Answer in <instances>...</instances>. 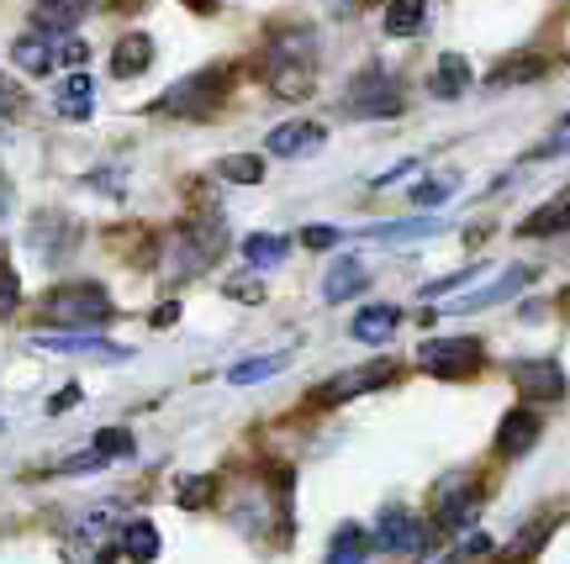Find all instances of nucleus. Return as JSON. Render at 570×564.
Instances as JSON below:
<instances>
[{
  "mask_svg": "<svg viewBox=\"0 0 570 564\" xmlns=\"http://www.w3.org/2000/svg\"><path fill=\"white\" fill-rule=\"evenodd\" d=\"M80 396H85V390H80V385H63V390H59V396H53V402H48V412H53V417H59V412H69V406H75V402H80Z\"/></svg>",
  "mask_w": 570,
  "mask_h": 564,
  "instance_id": "44",
  "label": "nucleus"
},
{
  "mask_svg": "<svg viewBox=\"0 0 570 564\" xmlns=\"http://www.w3.org/2000/svg\"><path fill=\"white\" fill-rule=\"evenodd\" d=\"M6 211H11V180L0 175V222H6Z\"/></svg>",
  "mask_w": 570,
  "mask_h": 564,
  "instance_id": "48",
  "label": "nucleus"
},
{
  "mask_svg": "<svg viewBox=\"0 0 570 564\" xmlns=\"http://www.w3.org/2000/svg\"><path fill=\"white\" fill-rule=\"evenodd\" d=\"M375 544L391 548V554H428L433 548V527H423L407 506H386L375 517Z\"/></svg>",
  "mask_w": 570,
  "mask_h": 564,
  "instance_id": "9",
  "label": "nucleus"
},
{
  "mask_svg": "<svg viewBox=\"0 0 570 564\" xmlns=\"http://www.w3.org/2000/svg\"><path fill=\"white\" fill-rule=\"evenodd\" d=\"M296 238H302L306 248H333V243L344 238V232H338V227H323V222H312V227H302Z\"/></svg>",
  "mask_w": 570,
  "mask_h": 564,
  "instance_id": "40",
  "label": "nucleus"
},
{
  "mask_svg": "<svg viewBox=\"0 0 570 564\" xmlns=\"http://www.w3.org/2000/svg\"><path fill=\"white\" fill-rule=\"evenodd\" d=\"M27 111H32V106H27V96H21L17 85L0 75V117H27Z\"/></svg>",
  "mask_w": 570,
  "mask_h": 564,
  "instance_id": "37",
  "label": "nucleus"
},
{
  "mask_svg": "<svg viewBox=\"0 0 570 564\" xmlns=\"http://www.w3.org/2000/svg\"><path fill=\"white\" fill-rule=\"evenodd\" d=\"M32 348H42V354H85V359H111V364L127 359L122 343H106L96 333H38Z\"/></svg>",
  "mask_w": 570,
  "mask_h": 564,
  "instance_id": "12",
  "label": "nucleus"
},
{
  "mask_svg": "<svg viewBox=\"0 0 570 564\" xmlns=\"http://www.w3.org/2000/svg\"><path fill=\"white\" fill-rule=\"evenodd\" d=\"M365 285H370L365 264L348 259V254H344V259H338V264H333V269L323 275V301H333V306H338V301H354V296H360Z\"/></svg>",
  "mask_w": 570,
  "mask_h": 564,
  "instance_id": "20",
  "label": "nucleus"
},
{
  "mask_svg": "<svg viewBox=\"0 0 570 564\" xmlns=\"http://www.w3.org/2000/svg\"><path fill=\"white\" fill-rule=\"evenodd\" d=\"M175 323H180V301L154 306V327H175Z\"/></svg>",
  "mask_w": 570,
  "mask_h": 564,
  "instance_id": "46",
  "label": "nucleus"
},
{
  "mask_svg": "<svg viewBox=\"0 0 570 564\" xmlns=\"http://www.w3.org/2000/svg\"><path fill=\"white\" fill-rule=\"evenodd\" d=\"M11 63H17L21 75H53L59 69V42L53 38H42V32H27V38L11 42Z\"/></svg>",
  "mask_w": 570,
  "mask_h": 564,
  "instance_id": "16",
  "label": "nucleus"
},
{
  "mask_svg": "<svg viewBox=\"0 0 570 564\" xmlns=\"http://www.w3.org/2000/svg\"><path fill=\"white\" fill-rule=\"evenodd\" d=\"M17 306H21V280L6 269V264H0V317H11Z\"/></svg>",
  "mask_w": 570,
  "mask_h": 564,
  "instance_id": "38",
  "label": "nucleus"
},
{
  "mask_svg": "<svg viewBox=\"0 0 570 564\" xmlns=\"http://www.w3.org/2000/svg\"><path fill=\"white\" fill-rule=\"evenodd\" d=\"M323 142H327L323 121H281L265 138V154H275V159H312Z\"/></svg>",
  "mask_w": 570,
  "mask_h": 564,
  "instance_id": "11",
  "label": "nucleus"
},
{
  "mask_svg": "<svg viewBox=\"0 0 570 564\" xmlns=\"http://www.w3.org/2000/svg\"><path fill=\"white\" fill-rule=\"evenodd\" d=\"M396 327H402V311L391 301H381V306H365L354 323H348V338H360V343H391L396 338Z\"/></svg>",
  "mask_w": 570,
  "mask_h": 564,
  "instance_id": "19",
  "label": "nucleus"
},
{
  "mask_svg": "<svg viewBox=\"0 0 570 564\" xmlns=\"http://www.w3.org/2000/svg\"><path fill=\"white\" fill-rule=\"evenodd\" d=\"M512 385L523 406H550V402H566V369L554 359H518L512 364Z\"/></svg>",
  "mask_w": 570,
  "mask_h": 564,
  "instance_id": "8",
  "label": "nucleus"
},
{
  "mask_svg": "<svg viewBox=\"0 0 570 564\" xmlns=\"http://www.w3.org/2000/svg\"><path fill=\"white\" fill-rule=\"evenodd\" d=\"M465 85H470V63L460 53H444V59L433 63V75H428V96L454 101V96H465Z\"/></svg>",
  "mask_w": 570,
  "mask_h": 564,
  "instance_id": "22",
  "label": "nucleus"
},
{
  "mask_svg": "<svg viewBox=\"0 0 570 564\" xmlns=\"http://www.w3.org/2000/svg\"><path fill=\"white\" fill-rule=\"evenodd\" d=\"M206 496H212V475H190V481L180 485V506H202Z\"/></svg>",
  "mask_w": 570,
  "mask_h": 564,
  "instance_id": "42",
  "label": "nucleus"
},
{
  "mask_svg": "<svg viewBox=\"0 0 570 564\" xmlns=\"http://www.w3.org/2000/svg\"><path fill=\"white\" fill-rule=\"evenodd\" d=\"M42 323L53 333H96L111 323V296L101 280H63L42 296Z\"/></svg>",
  "mask_w": 570,
  "mask_h": 564,
  "instance_id": "1",
  "label": "nucleus"
},
{
  "mask_svg": "<svg viewBox=\"0 0 570 564\" xmlns=\"http://www.w3.org/2000/svg\"><path fill=\"white\" fill-rule=\"evenodd\" d=\"M550 533H554V517H539V523H529V527H523V538L512 544V560H529V554L544 544Z\"/></svg>",
  "mask_w": 570,
  "mask_h": 564,
  "instance_id": "35",
  "label": "nucleus"
},
{
  "mask_svg": "<svg viewBox=\"0 0 570 564\" xmlns=\"http://www.w3.org/2000/svg\"><path fill=\"white\" fill-rule=\"evenodd\" d=\"M491 264H470V269H454V275H444V280H428L423 285V301H439V296H449V290H465L470 280H481Z\"/></svg>",
  "mask_w": 570,
  "mask_h": 564,
  "instance_id": "33",
  "label": "nucleus"
},
{
  "mask_svg": "<svg viewBox=\"0 0 570 564\" xmlns=\"http://www.w3.org/2000/svg\"><path fill=\"white\" fill-rule=\"evenodd\" d=\"M529 280H533V269H529V264H512V269H508V275H502L497 285H487V290H475V296H460V301H454V311L465 317V311H487V306H502V301H512V296H518V290H523Z\"/></svg>",
  "mask_w": 570,
  "mask_h": 564,
  "instance_id": "14",
  "label": "nucleus"
},
{
  "mask_svg": "<svg viewBox=\"0 0 570 564\" xmlns=\"http://www.w3.org/2000/svg\"><path fill=\"white\" fill-rule=\"evenodd\" d=\"M217 175H223L227 185H259L265 180V159H259V154H227V159L217 164Z\"/></svg>",
  "mask_w": 570,
  "mask_h": 564,
  "instance_id": "32",
  "label": "nucleus"
},
{
  "mask_svg": "<svg viewBox=\"0 0 570 564\" xmlns=\"http://www.w3.org/2000/svg\"><path fill=\"white\" fill-rule=\"evenodd\" d=\"M365 560H370V538H365V527L344 523L338 533H333V544H327V560H323V564H365Z\"/></svg>",
  "mask_w": 570,
  "mask_h": 564,
  "instance_id": "27",
  "label": "nucleus"
},
{
  "mask_svg": "<svg viewBox=\"0 0 570 564\" xmlns=\"http://www.w3.org/2000/svg\"><path fill=\"white\" fill-rule=\"evenodd\" d=\"M90 448H96L101 459H132V433H127V427H101V433L90 438Z\"/></svg>",
  "mask_w": 570,
  "mask_h": 564,
  "instance_id": "34",
  "label": "nucleus"
},
{
  "mask_svg": "<svg viewBox=\"0 0 570 564\" xmlns=\"http://www.w3.org/2000/svg\"><path fill=\"white\" fill-rule=\"evenodd\" d=\"M412 169H417V159H407V164H396V169H381V175H375V190H381V185H391V180H402V175H412Z\"/></svg>",
  "mask_w": 570,
  "mask_h": 564,
  "instance_id": "47",
  "label": "nucleus"
},
{
  "mask_svg": "<svg viewBox=\"0 0 570 564\" xmlns=\"http://www.w3.org/2000/svg\"><path fill=\"white\" fill-rule=\"evenodd\" d=\"M439 217H407V222H375L365 227V238L370 243H407V238H433L439 232Z\"/></svg>",
  "mask_w": 570,
  "mask_h": 564,
  "instance_id": "26",
  "label": "nucleus"
},
{
  "mask_svg": "<svg viewBox=\"0 0 570 564\" xmlns=\"http://www.w3.org/2000/svg\"><path fill=\"white\" fill-rule=\"evenodd\" d=\"M544 69H550V59H539V53H518V59H508L497 75H491V85L502 90V85H529V80H544Z\"/></svg>",
  "mask_w": 570,
  "mask_h": 564,
  "instance_id": "31",
  "label": "nucleus"
},
{
  "mask_svg": "<svg viewBox=\"0 0 570 564\" xmlns=\"http://www.w3.org/2000/svg\"><path fill=\"white\" fill-rule=\"evenodd\" d=\"M560 232H570V190L550 196L539 211H529L518 222V238H560Z\"/></svg>",
  "mask_w": 570,
  "mask_h": 564,
  "instance_id": "15",
  "label": "nucleus"
},
{
  "mask_svg": "<svg viewBox=\"0 0 570 564\" xmlns=\"http://www.w3.org/2000/svg\"><path fill=\"white\" fill-rule=\"evenodd\" d=\"M106 464H111V459H101V454L90 448V454H75V459H63L59 469H63V475H96V469H106Z\"/></svg>",
  "mask_w": 570,
  "mask_h": 564,
  "instance_id": "41",
  "label": "nucleus"
},
{
  "mask_svg": "<svg viewBox=\"0 0 570 564\" xmlns=\"http://www.w3.org/2000/svg\"><path fill=\"white\" fill-rule=\"evenodd\" d=\"M117 548H122L132 564H154L159 560V527L154 523H122V533H117Z\"/></svg>",
  "mask_w": 570,
  "mask_h": 564,
  "instance_id": "23",
  "label": "nucleus"
},
{
  "mask_svg": "<svg viewBox=\"0 0 570 564\" xmlns=\"http://www.w3.org/2000/svg\"><path fill=\"white\" fill-rule=\"evenodd\" d=\"M428 27V0H386V32L391 38H417Z\"/></svg>",
  "mask_w": 570,
  "mask_h": 564,
  "instance_id": "24",
  "label": "nucleus"
},
{
  "mask_svg": "<svg viewBox=\"0 0 570 564\" xmlns=\"http://www.w3.org/2000/svg\"><path fill=\"white\" fill-rule=\"evenodd\" d=\"M85 227L69 217V211H38L32 217V254H38L42 264H63L75 248H80Z\"/></svg>",
  "mask_w": 570,
  "mask_h": 564,
  "instance_id": "7",
  "label": "nucleus"
},
{
  "mask_svg": "<svg viewBox=\"0 0 570 564\" xmlns=\"http://www.w3.org/2000/svg\"><path fill=\"white\" fill-rule=\"evenodd\" d=\"M148 63H154V38H148V32L117 38V48H111V75H117V80H138Z\"/></svg>",
  "mask_w": 570,
  "mask_h": 564,
  "instance_id": "18",
  "label": "nucleus"
},
{
  "mask_svg": "<svg viewBox=\"0 0 570 564\" xmlns=\"http://www.w3.org/2000/svg\"><path fill=\"white\" fill-rule=\"evenodd\" d=\"M454 175H428V180H417L407 190V201H412V211H423V217H433V211H439V206L449 201V196H454Z\"/></svg>",
  "mask_w": 570,
  "mask_h": 564,
  "instance_id": "28",
  "label": "nucleus"
},
{
  "mask_svg": "<svg viewBox=\"0 0 570 564\" xmlns=\"http://www.w3.org/2000/svg\"><path fill=\"white\" fill-rule=\"evenodd\" d=\"M481 359H487V348L475 338H428L417 348V364L428 375H439V380H465V375L481 369Z\"/></svg>",
  "mask_w": 570,
  "mask_h": 564,
  "instance_id": "6",
  "label": "nucleus"
},
{
  "mask_svg": "<svg viewBox=\"0 0 570 564\" xmlns=\"http://www.w3.org/2000/svg\"><path fill=\"white\" fill-rule=\"evenodd\" d=\"M59 59H63V63H90V48H85L80 38H69V42L59 48Z\"/></svg>",
  "mask_w": 570,
  "mask_h": 564,
  "instance_id": "45",
  "label": "nucleus"
},
{
  "mask_svg": "<svg viewBox=\"0 0 570 564\" xmlns=\"http://www.w3.org/2000/svg\"><path fill=\"white\" fill-rule=\"evenodd\" d=\"M53 111H59L63 121H90L96 117V80L90 75H69V80L59 85V101H53Z\"/></svg>",
  "mask_w": 570,
  "mask_h": 564,
  "instance_id": "17",
  "label": "nucleus"
},
{
  "mask_svg": "<svg viewBox=\"0 0 570 564\" xmlns=\"http://www.w3.org/2000/svg\"><path fill=\"white\" fill-rule=\"evenodd\" d=\"M285 254H291V238H281V232H254V238H244V259L254 264V269H269V264H281Z\"/></svg>",
  "mask_w": 570,
  "mask_h": 564,
  "instance_id": "30",
  "label": "nucleus"
},
{
  "mask_svg": "<svg viewBox=\"0 0 570 564\" xmlns=\"http://www.w3.org/2000/svg\"><path fill=\"white\" fill-rule=\"evenodd\" d=\"M475 512H481V485L465 469H454L433 485V527L439 533H460L465 523H475Z\"/></svg>",
  "mask_w": 570,
  "mask_h": 564,
  "instance_id": "5",
  "label": "nucleus"
},
{
  "mask_svg": "<svg viewBox=\"0 0 570 564\" xmlns=\"http://www.w3.org/2000/svg\"><path fill=\"white\" fill-rule=\"evenodd\" d=\"M269 90H275L281 101L312 96V63H269Z\"/></svg>",
  "mask_w": 570,
  "mask_h": 564,
  "instance_id": "25",
  "label": "nucleus"
},
{
  "mask_svg": "<svg viewBox=\"0 0 570 564\" xmlns=\"http://www.w3.org/2000/svg\"><path fill=\"white\" fill-rule=\"evenodd\" d=\"M391 380V364H365V369H344V375H333L312 390V406H344L354 396H365V390H381Z\"/></svg>",
  "mask_w": 570,
  "mask_h": 564,
  "instance_id": "10",
  "label": "nucleus"
},
{
  "mask_svg": "<svg viewBox=\"0 0 570 564\" xmlns=\"http://www.w3.org/2000/svg\"><path fill=\"white\" fill-rule=\"evenodd\" d=\"M285 364H291V354H259V359H244L227 369V385H259L269 380V375H281Z\"/></svg>",
  "mask_w": 570,
  "mask_h": 564,
  "instance_id": "29",
  "label": "nucleus"
},
{
  "mask_svg": "<svg viewBox=\"0 0 570 564\" xmlns=\"http://www.w3.org/2000/svg\"><path fill=\"white\" fill-rule=\"evenodd\" d=\"M85 190H106V196H111V201H122L127 196V185H122V175H85Z\"/></svg>",
  "mask_w": 570,
  "mask_h": 564,
  "instance_id": "43",
  "label": "nucleus"
},
{
  "mask_svg": "<svg viewBox=\"0 0 570 564\" xmlns=\"http://www.w3.org/2000/svg\"><path fill=\"white\" fill-rule=\"evenodd\" d=\"M344 111L348 117H402V85L391 80L386 69H360L344 90Z\"/></svg>",
  "mask_w": 570,
  "mask_h": 564,
  "instance_id": "4",
  "label": "nucleus"
},
{
  "mask_svg": "<svg viewBox=\"0 0 570 564\" xmlns=\"http://www.w3.org/2000/svg\"><path fill=\"white\" fill-rule=\"evenodd\" d=\"M539 433H544V417L533 412V406H512L502 427H497V448L508 454V459H523L533 444H539Z\"/></svg>",
  "mask_w": 570,
  "mask_h": 564,
  "instance_id": "13",
  "label": "nucleus"
},
{
  "mask_svg": "<svg viewBox=\"0 0 570 564\" xmlns=\"http://www.w3.org/2000/svg\"><path fill=\"white\" fill-rule=\"evenodd\" d=\"M570 154V111L560 121H554V132H550V142H544V148H539V154H533V159H566Z\"/></svg>",
  "mask_w": 570,
  "mask_h": 564,
  "instance_id": "36",
  "label": "nucleus"
},
{
  "mask_svg": "<svg viewBox=\"0 0 570 564\" xmlns=\"http://www.w3.org/2000/svg\"><path fill=\"white\" fill-rule=\"evenodd\" d=\"M223 290L233 296V301H265V285L254 280V275H238V280H227Z\"/></svg>",
  "mask_w": 570,
  "mask_h": 564,
  "instance_id": "39",
  "label": "nucleus"
},
{
  "mask_svg": "<svg viewBox=\"0 0 570 564\" xmlns=\"http://www.w3.org/2000/svg\"><path fill=\"white\" fill-rule=\"evenodd\" d=\"M223 90H227V75L223 69H202V75H185L164 90L154 111L159 117H212L217 106H223Z\"/></svg>",
  "mask_w": 570,
  "mask_h": 564,
  "instance_id": "3",
  "label": "nucleus"
},
{
  "mask_svg": "<svg viewBox=\"0 0 570 564\" xmlns=\"http://www.w3.org/2000/svg\"><path fill=\"white\" fill-rule=\"evenodd\" d=\"M223 254V227H212L206 217L196 222H180L169 238H164V269L175 275V280H190V275H202L212 269Z\"/></svg>",
  "mask_w": 570,
  "mask_h": 564,
  "instance_id": "2",
  "label": "nucleus"
},
{
  "mask_svg": "<svg viewBox=\"0 0 570 564\" xmlns=\"http://www.w3.org/2000/svg\"><path fill=\"white\" fill-rule=\"evenodd\" d=\"M190 6H196V11H217V0H190Z\"/></svg>",
  "mask_w": 570,
  "mask_h": 564,
  "instance_id": "49",
  "label": "nucleus"
},
{
  "mask_svg": "<svg viewBox=\"0 0 570 564\" xmlns=\"http://www.w3.org/2000/svg\"><path fill=\"white\" fill-rule=\"evenodd\" d=\"M90 0H38V32L42 38H69Z\"/></svg>",
  "mask_w": 570,
  "mask_h": 564,
  "instance_id": "21",
  "label": "nucleus"
}]
</instances>
